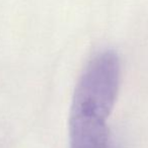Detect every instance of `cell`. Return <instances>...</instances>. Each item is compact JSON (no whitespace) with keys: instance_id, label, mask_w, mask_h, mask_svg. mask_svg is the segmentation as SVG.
Returning <instances> with one entry per match:
<instances>
[{"instance_id":"cell-1","label":"cell","mask_w":148,"mask_h":148,"mask_svg":"<svg viewBox=\"0 0 148 148\" xmlns=\"http://www.w3.org/2000/svg\"><path fill=\"white\" fill-rule=\"evenodd\" d=\"M108 119L99 112L71 108L69 121L70 148H114Z\"/></svg>"}]
</instances>
